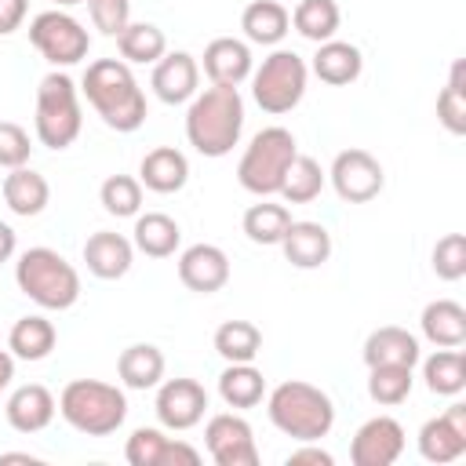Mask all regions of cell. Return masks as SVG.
Segmentation results:
<instances>
[{
	"mask_svg": "<svg viewBox=\"0 0 466 466\" xmlns=\"http://www.w3.org/2000/svg\"><path fill=\"white\" fill-rule=\"evenodd\" d=\"M80 91L87 98V106L102 116L106 127L131 135L146 124L149 109H146V95L131 73V66L124 58H95L87 62L84 76H80Z\"/></svg>",
	"mask_w": 466,
	"mask_h": 466,
	"instance_id": "obj_1",
	"label": "cell"
},
{
	"mask_svg": "<svg viewBox=\"0 0 466 466\" xmlns=\"http://www.w3.org/2000/svg\"><path fill=\"white\" fill-rule=\"evenodd\" d=\"M244 131V98L229 84H211L189 98L186 109V138L200 157H226L240 142Z\"/></svg>",
	"mask_w": 466,
	"mask_h": 466,
	"instance_id": "obj_2",
	"label": "cell"
},
{
	"mask_svg": "<svg viewBox=\"0 0 466 466\" xmlns=\"http://www.w3.org/2000/svg\"><path fill=\"white\" fill-rule=\"evenodd\" d=\"M266 415L269 422L291 437V441H320L331 433L335 426V404L331 397L313 386V382H302V379H288L280 386H273L266 393Z\"/></svg>",
	"mask_w": 466,
	"mask_h": 466,
	"instance_id": "obj_3",
	"label": "cell"
},
{
	"mask_svg": "<svg viewBox=\"0 0 466 466\" xmlns=\"http://www.w3.org/2000/svg\"><path fill=\"white\" fill-rule=\"evenodd\" d=\"M15 284L40 309H69L80 299V273H76V266L62 251L44 248V244L25 248L18 255Z\"/></svg>",
	"mask_w": 466,
	"mask_h": 466,
	"instance_id": "obj_4",
	"label": "cell"
},
{
	"mask_svg": "<svg viewBox=\"0 0 466 466\" xmlns=\"http://www.w3.org/2000/svg\"><path fill=\"white\" fill-rule=\"evenodd\" d=\"M58 415L84 437H109L127 419V397L102 379H73L58 393Z\"/></svg>",
	"mask_w": 466,
	"mask_h": 466,
	"instance_id": "obj_5",
	"label": "cell"
},
{
	"mask_svg": "<svg viewBox=\"0 0 466 466\" xmlns=\"http://www.w3.org/2000/svg\"><path fill=\"white\" fill-rule=\"evenodd\" d=\"M36 138L47 149H69L80 138L84 113H80V91L69 73L51 69L36 87V116H33Z\"/></svg>",
	"mask_w": 466,
	"mask_h": 466,
	"instance_id": "obj_6",
	"label": "cell"
},
{
	"mask_svg": "<svg viewBox=\"0 0 466 466\" xmlns=\"http://www.w3.org/2000/svg\"><path fill=\"white\" fill-rule=\"evenodd\" d=\"M295 153H299V142L288 127H280V124L262 127V131L251 135L248 149L240 153L237 182L255 197H277L280 182H284V171L295 160Z\"/></svg>",
	"mask_w": 466,
	"mask_h": 466,
	"instance_id": "obj_7",
	"label": "cell"
},
{
	"mask_svg": "<svg viewBox=\"0 0 466 466\" xmlns=\"http://www.w3.org/2000/svg\"><path fill=\"white\" fill-rule=\"evenodd\" d=\"M306 80H309L306 58L288 51V47H277L262 58L258 69H251V98L262 113L280 116V113H291L302 102Z\"/></svg>",
	"mask_w": 466,
	"mask_h": 466,
	"instance_id": "obj_8",
	"label": "cell"
},
{
	"mask_svg": "<svg viewBox=\"0 0 466 466\" xmlns=\"http://www.w3.org/2000/svg\"><path fill=\"white\" fill-rule=\"evenodd\" d=\"M29 44L40 51V58H47L55 69L76 66L87 58L91 51V33L84 29V22H76L66 7H51L40 11L29 22Z\"/></svg>",
	"mask_w": 466,
	"mask_h": 466,
	"instance_id": "obj_9",
	"label": "cell"
},
{
	"mask_svg": "<svg viewBox=\"0 0 466 466\" xmlns=\"http://www.w3.org/2000/svg\"><path fill=\"white\" fill-rule=\"evenodd\" d=\"M204 448L215 459V466H255L258 444L255 430L240 411H218L204 426Z\"/></svg>",
	"mask_w": 466,
	"mask_h": 466,
	"instance_id": "obj_10",
	"label": "cell"
},
{
	"mask_svg": "<svg viewBox=\"0 0 466 466\" xmlns=\"http://www.w3.org/2000/svg\"><path fill=\"white\" fill-rule=\"evenodd\" d=\"M328 182L339 193V200H346V204H368V200H375L382 193L386 175H382V164L368 149H342L331 160Z\"/></svg>",
	"mask_w": 466,
	"mask_h": 466,
	"instance_id": "obj_11",
	"label": "cell"
},
{
	"mask_svg": "<svg viewBox=\"0 0 466 466\" xmlns=\"http://www.w3.org/2000/svg\"><path fill=\"white\" fill-rule=\"evenodd\" d=\"M153 411H157L160 426L171 433L193 430L208 411V390L197 379H167L157 386Z\"/></svg>",
	"mask_w": 466,
	"mask_h": 466,
	"instance_id": "obj_12",
	"label": "cell"
},
{
	"mask_svg": "<svg viewBox=\"0 0 466 466\" xmlns=\"http://www.w3.org/2000/svg\"><path fill=\"white\" fill-rule=\"evenodd\" d=\"M408 437L404 426L393 415H375L368 422H360V430L350 441V459L353 466H393L404 451Z\"/></svg>",
	"mask_w": 466,
	"mask_h": 466,
	"instance_id": "obj_13",
	"label": "cell"
},
{
	"mask_svg": "<svg viewBox=\"0 0 466 466\" xmlns=\"http://www.w3.org/2000/svg\"><path fill=\"white\" fill-rule=\"evenodd\" d=\"M419 455L426 462H455L459 455H466V404L455 400L451 408H444V415L426 419L419 430Z\"/></svg>",
	"mask_w": 466,
	"mask_h": 466,
	"instance_id": "obj_14",
	"label": "cell"
},
{
	"mask_svg": "<svg viewBox=\"0 0 466 466\" xmlns=\"http://www.w3.org/2000/svg\"><path fill=\"white\" fill-rule=\"evenodd\" d=\"M124 459L131 466H197L200 451L157 426H138L124 444Z\"/></svg>",
	"mask_w": 466,
	"mask_h": 466,
	"instance_id": "obj_15",
	"label": "cell"
},
{
	"mask_svg": "<svg viewBox=\"0 0 466 466\" xmlns=\"http://www.w3.org/2000/svg\"><path fill=\"white\" fill-rule=\"evenodd\" d=\"M149 87L167 106L189 102L200 91V66H197V58L189 51H164V58L153 62Z\"/></svg>",
	"mask_w": 466,
	"mask_h": 466,
	"instance_id": "obj_16",
	"label": "cell"
},
{
	"mask_svg": "<svg viewBox=\"0 0 466 466\" xmlns=\"http://www.w3.org/2000/svg\"><path fill=\"white\" fill-rule=\"evenodd\" d=\"M178 280L197 295H215L229 284V255L218 244H189L178 255Z\"/></svg>",
	"mask_w": 466,
	"mask_h": 466,
	"instance_id": "obj_17",
	"label": "cell"
},
{
	"mask_svg": "<svg viewBox=\"0 0 466 466\" xmlns=\"http://www.w3.org/2000/svg\"><path fill=\"white\" fill-rule=\"evenodd\" d=\"M55 411H58V400H55V393H51L47 386H40V382H25V386L11 390L7 404H4L7 426H11L15 433H40V430H47L51 419H55Z\"/></svg>",
	"mask_w": 466,
	"mask_h": 466,
	"instance_id": "obj_18",
	"label": "cell"
},
{
	"mask_svg": "<svg viewBox=\"0 0 466 466\" xmlns=\"http://www.w3.org/2000/svg\"><path fill=\"white\" fill-rule=\"evenodd\" d=\"M84 266L91 277L98 280H120L131 262H135V244L124 237V233H113V229H98L84 240Z\"/></svg>",
	"mask_w": 466,
	"mask_h": 466,
	"instance_id": "obj_19",
	"label": "cell"
},
{
	"mask_svg": "<svg viewBox=\"0 0 466 466\" xmlns=\"http://www.w3.org/2000/svg\"><path fill=\"white\" fill-rule=\"evenodd\" d=\"M255 69V58H251V47L248 40H237V36H215L208 47H204V73L211 84H229V87H240Z\"/></svg>",
	"mask_w": 466,
	"mask_h": 466,
	"instance_id": "obj_20",
	"label": "cell"
},
{
	"mask_svg": "<svg viewBox=\"0 0 466 466\" xmlns=\"http://www.w3.org/2000/svg\"><path fill=\"white\" fill-rule=\"evenodd\" d=\"M280 251L295 269H317L331 258V233L320 222L291 218L288 233L280 237Z\"/></svg>",
	"mask_w": 466,
	"mask_h": 466,
	"instance_id": "obj_21",
	"label": "cell"
},
{
	"mask_svg": "<svg viewBox=\"0 0 466 466\" xmlns=\"http://www.w3.org/2000/svg\"><path fill=\"white\" fill-rule=\"evenodd\" d=\"M309 69H313V76L320 84L346 87V84H353L364 73V55H360L357 44H346V40H335L331 36V40L317 44V55H313Z\"/></svg>",
	"mask_w": 466,
	"mask_h": 466,
	"instance_id": "obj_22",
	"label": "cell"
},
{
	"mask_svg": "<svg viewBox=\"0 0 466 466\" xmlns=\"http://www.w3.org/2000/svg\"><path fill=\"white\" fill-rule=\"evenodd\" d=\"M138 182L149 193H178L189 182V160L175 146H157L138 164Z\"/></svg>",
	"mask_w": 466,
	"mask_h": 466,
	"instance_id": "obj_23",
	"label": "cell"
},
{
	"mask_svg": "<svg viewBox=\"0 0 466 466\" xmlns=\"http://www.w3.org/2000/svg\"><path fill=\"white\" fill-rule=\"evenodd\" d=\"M419 357H422L419 339L408 328L382 324L364 339V364L368 368H375V364H408V368H415Z\"/></svg>",
	"mask_w": 466,
	"mask_h": 466,
	"instance_id": "obj_24",
	"label": "cell"
},
{
	"mask_svg": "<svg viewBox=\"0 0 466 466\" xmlns=\"http://www.w3.org/2000/svg\"><path fill=\"white\" fill-rule=\"evenodd\" d=\"M240 29L248 44H262V47H277L288 29H291V15L280 0H251L240 15Z\"/></svg>",
	"mask_w": 466,
	"mask_h": 466,
	"instance_id": "obj_25",
	"label": "cell"
},
{
	"mask_svg": "<svg viewBox=\"0 0 466 466\" xmlns=\"http://www.w3.org/2000/svg\"><path fill=\"white\" fill-rule=\"evenodd\" d=\"M419 328H422V339L433 346H444V350L462 346L466 342V309L455 299H433L422 306Z\"/></svg>",
	"mask_w": 466,
	"mask_h": 466,
	"instance_id": "obj_26",
	"label": "cell"
},
{
	"mask_svg": "<svg viewBox=\"0 0 466 466\" xmlns=\"http://www.w3.org/2000/svg\"><path fill=\"white\" fill-rule=\"evenodd\" d=\"M55 342H58V331L44 313H25L7 331V350L15 360H44L51 357Z\"/></svg>",
	"mask_w": 466,
	"mask_h": 466,
	"instance_id": "obj_27",
	"label": "cell"
},
{
	"mask_svg": "<svg viewBox=\"0 0 466 466\" xmlns=\"http://www.w3.org/2000/svg\"><path fill=\"white\" fill-rule=\"evenodd\" d=\"M4 200H7V208H11L18 218H33V215H40V211L47 208L51 186H47V178H44L40 171H33V167H11L7 178H4Z\"/></svg>",
	"mask_w": 466,
	"mask_h": 466,
	"instance_id": "obj_28",
	"label": "cell"
},
{
	"mask_svg": "<svg viewBox=\"0 0 466 466\" xmlns=\"http://www.w3.org/2000/svg\"><path fill=\"white\" fill-rule=\"evenodd\" d=\"M131 244L149 255V258H167L178 251L182 244V229L171 215L164 211H146V215H135V229H131Z\"/></svg>",
	"mask_w": 466,
	"mask_h": 466,
	"instance_id": "obj_29",
	"label": "cell"
},
{
	"mask_svg": "<svg viewBox=\"0 0 466 466\" xmlns=\"http://www.w3.org/2000/svg\"><path fill=\"white\" fill-rule=\"evenodd\" d=\"M422 382L437 397H459L466 390V353L459 346H437V353L422 360Z\"/></svg>",
	"mask_w": 466,
	"mask_h": 466,
	"instance_id": "obj_30",
	"label": "cell"
},
{
	"mask_svg": "<svg viewBox=\"0 0 466 466\" xmlns=\"http://www.w3.org/2000/svg\"><path fill=\"white\" fill-rule=\"evenodd\" d=\"M116 375L127 390H153L164 379V353L153 342H135L116 357Z\"/></svg>",
	"mask_w": 466,
	"mask_h": 466,
	"instance_id": "obj_31",
	"label": "cell"
},
{
	"mask_svg": "<svg viewBox=\"0 0 466 466\" xmlns=\"http://www.w3.org/2000/svg\"><path fill=\"white\" fill-rule=\"evenodd\" d=\"M218 397L226 408L233 411H248L255 404H262L266 397V379L262 371L248 360V364H226V371L218 375Z\"/></svg>",
	"mask_w": 466,
	"mask_h": 466,
	"instance_id": "obj_32",
	"label": "cell"
},
{
	"mask_svg": "<svg viewBox=\"0 0 466 466\" xmlns=\"http://www.w3.org/2000/svg\"><path fill=\"white\" fill-rule=\"evenodd\" d=\"M116 47H120V58L127 66H153L157 58H164L167 36L153 22H127L116 36Z\"/></svg>",
	"mask_w": 466,
	"mask_h": 466,
	"instance_id": "obj_33",
	"label": "cell"
},
{
	"mask_svg": "<svg viewBox=\"0 0 466 466\" xmlns=\"http://www.w3.org/2000/svg\"><path fill=\"white\" fill-rule=\"evenodd\" d=\"M240 226H244V237H248L251 244L273 248V244H280V237L288 233V226H291V211H288L284 204H273V200L262 197L258 204H251V208L244 211Z\"/></svg>",
	"mask_w": 466,
	"mask_h": 466,
	"instance_id": "obj_34",
	"label": "cell"
},
{
	"mask_svg": "<svg viewBox=\"0 0 466 466\" xmlns=\"http://www.w3.org/2000/svg\"><path fill=\"white\" fill-rule=\"evenodd\" d=\"M211 342H215V353L226 364H248L262 350V331L251 320H226V324L215 328V339Z\"/></svg>",
	"mask_w": 466,
	"mask_h": 466,
	"instance_id": "obj_35",
	"label": "cell"
},
{
	"mask_svg": "<svg viewBox=\"0 0 466 466\" xmlns=\"http://www.w3.org/2000/svg\"><path fill=\"white\" fill-rule=\"evenodd\" d=\"M339 22H342V11L335 0H299L295 11H291V25L299 36L313 40V44H324L339 33Z\"/></svg>",
	"mask_w": 466,
	"mask_h": 466,
	"instance_id": "obj_36",
	"label": "cell"
},
{
	"mask_svg": "<svg viewBox=\"0 0 466 466\" xmlns=\"http://www.w3.org/2000/svg\"><path fill=\"white\" fill-rule=\"evenodd\" d=\"M324 182H328V171H324L313 157L295 153V160H291L288 171H284V182H280V193H277V197H284L288 204H309V200L320 197Z\"/></svg>",
	"mask_w": 466,
	"mask_h": 466,
	"instance_id": "obj_37",
	"label": "cell"
},
{
	"mask_svg": "<svg viewBox=\"0 0 466 466\" xmlns=\"http://www.w3.org/2000/svg\"><path fill=\"white\" fill-rule=\"evenodd\" d=\"M411 386H415V375H411L408 364H375V368H368V397L382 408L404 404Z\"/></svg>",
	"mask_w": 466,
	"mask_h": 466,
	"instance_id": "obj_38",
	"label": "cell"
},
{
	"mask_svg": "<svg viewBox=\"0 0 466 466\" xmlns=\"http://www.w3.org/2000/svg\"><path fill=\"white\" fill-rule=\"evenodd\" d=\"M437 120L451 135H466V62L455 58L444 91L437 95Z\"/></svg>",
	"mask_w": 466,
	"mask_h": 466,
	"instance_id": "obj_39",
	"label": "cell"
},
{
	"mask_svg": "<svg viewBox=\"0 0 466 466\" xmlns=\"http://www.w3.org/2000/svg\"><path fill=\"white\" fill-rule=\"evenodd\" d=\"M98 200L116 218H135L142 211V182L131 175H109L98 189Z\"/></svg>",
	"mask_w": 466,
	"mask_h": 466,
	"instance_id": "obj_40",
	"label": "cell"
},
{
	"mask_svg": "<svg viewBox=\"0 0 466 466\" xmlns=\"http://www.w3.org/2000/svg\"><path fill=\"white\" fill-rule=\"evenodd\" d=\"M433 273L441 280H462L466 277V237L462 233H448L433 244Z\"/></svg>",
	"mask_w": 466,
	"mask_h": 466,
	"instance_id": "obj_41",
	"label": "cell"
},
{
	"mask_svg": "<svg viewBox=\"0 0 466 466\" xmlns=\"http://www.w3.org/2000/svg\"><path fill=\"white\" fill-rule=\"evenodd\" d=\"M91 25L102 36H120V29L131 22V0H84Z\"/></svg>",
	"mask_w": 466,
	"mask_h": 466,
	"instance_id": "obj_42",
	"label": "cell"
},
{
	"mask_svg": "<svg viewBox=\"0 0 466 466\" xmlns=\"http://www.w3.org/2000/svg\"><path fill=\"white\" fill-rule=\"evenodd\" d=\"M29 153H33V142H29L25 127L15 120H0V167H7V171L25 167Z\"/></svg>",
	"mask_w": 466,
	"mask_h": 466,
	"instance_id": "obj_43",
	"label": "cell"
},
{
	"mask_svg": "<svg viewBox=\"0 0 466 466\" xmlns=\"http://www.w3.org/2000/svg\"><path fill=\"white\" fill-rule=\"evenodd\" d=\"M288 466H331L335 462V455L331 451H324L317 441H302V448H295V451H288V459H284Z\"/></svg>",
	"mask_w": 466,
	"mask_h": 466,
	"instance_id": "obj_44",
	"label": "cell"
},
{
	"mask_svg": "<svg viewBox=\"0 0 466 466\" xmlns=\"http://www.w3.org/2000/svg\"><path fill=\"white\" fill-rule=\"evenodd\" d=\"M29 4L25 0H0V36H11L15 29H22Z\"/></svg>",
	"mask_w": 466,
	"mask_h": 466,
	"instance_id": "obj_45",
	"label": "cell"
},
{
	"mask_svg": "<svg viewBox=\"0 0 466 466\" xmlns=\"http://www.w3.org/2000/svg\"><path fill=\"white\" fill-rule=\"evenodd\" d=\"M15 248H18V237H15V229H11L7 222H0V266H4V262H11Z\"/></svg>",
	"mask_w": 466,
	"mask_h": 466,
	"instance_id": "obj_46",
	"label": "cell"
},
{
	"mask_svg": "<svg viewBox=\"0 0 466 466\" xmlns=\"http://www.w3.org/2000/svg\"><path fill=\"white\" fill-rule=\"evenodd\" d=\"M11 379H15V357L11 350H0V393L11 386Z\"/></svg>",
	"mask_w": 466,
	"mask_h": 466,
	"instance_id": "obj_47",
	"label": "cell"
},
{
	"mask_svg": "<svg viewBox=\"0 0 466 466\" xmlns=\"http://www.w3.org/2000/svg\"><path fill=\"white\" fill-rule=\"evenodd\" d=\"M0 462H29V466H36L40 459H36V455H29V451H4V455H0Z\"/></svg>",
	"mask_w": 466,
	"mask_h": 466,
	"instance_id": "obj_48",
	"label": "cell"
},
{
	"mask_svg": "<svg viewBox=\"0 0 466 466\" xmlns=\"http://www.w3.org/2000/svg\"><path fill=\"white\" fill-rule=\"evenodd\" d=\"M55 7H73V4H84V0H51Z\"/></svg>",
	"mask_w": 466,
	"mask_h": 466,
	"instance_id": "obj_49",
	"label": "cell"
}]
</instances>
